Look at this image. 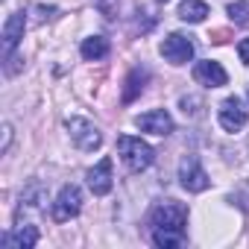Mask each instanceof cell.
I'll return each mask as SVG.
<instances>
[{"instance_id":"6da1fadb","label":"cell","mask_w":249,"mask_h":249,"mask_svg":"<svg viewBox=\"0 0 249 249\" xmlns=\"http://www.w3.org/2000/svg\"><path fill=\"white\" fill-rule=\"evenodd\" d=\"M117 153H120L123 164H126V170H132V173L147 170L153 164V159H156V150L147 141L132 138V135H120L117 138Z\"/></svg>"},{"instance_id":"7a4b0ae2","label":"cell","mask_w":249,"mask_h":249,"mask_svg":"<svg viewBox=\"0 0 249 249\" xmlns=\"http://www.w3.org/2000/svg\"><path fill=\"white\" fill-rule=\"evenodd\" d=\"M65 129H68L71 141H73L79 150H85V153H94V150H100V144H103V132L94 126L91 120H85V117H68V120H65Z\"/></svg>"},{"instance_id":"3957f363","label":"cell","mask_w":249,"mask_h":249,"mask_svg":"<svg viewBox=\"0 0 249 249\" xmlns=\"http://www.w3.org/2000/svg\"><path fill=\"white\" fill-rule=\"evenodd\" d=\"M150 226L153 229H176V231H185L188 226V208L176 199H167L161 205H156V211L150 214Z\"/></svg>"},{"instance_id":"277c9868","label":"cell","mask_w":249,"mask_h":249,"mask_svg":"<svg viewBox=\"0 0 249 249\" xmlns=\"http://www.w3.org/2000/svg\"><path fill=\"white\" fill-rule=\"evenodd\" d=\"M53 220L56 223H68V220H73L79 211H82V191L76 188V185H65L62 191H59V196H56V202H53Z\"/></svg>"},{"instance_id":"5b68a950","label":"cell","mask_w":249,"mask_h":249,"mask_svg":"<svg viewBox=\"0 0 249 249\" xmlns=\"http://www.w3.org/2000/svg\"><path fill=\"white\" fill-rule=\"evenodd\" d=\"M179 182H182V188L191 191V194H202V191L211 185V179H208V173L202 170V164H199L196 156H185V159H182V164H179Z\"/></svg>"},{"instance_id":"8992f818","label":"cell","mask_w":249,"mask_h":249,"mask_svg":"<svg viewBox=\"0 0 249 249\" xmlns=\"http://www.w3.org/2000/svg\"><path fill=\"white\" fill-rule=\"evenodd\" d=\"M217 117H220V126L226 132H240L246 126V120H249V111L243 108V100L240 97H226L217 108Z\"/></svg>"},{"instance_id":"52a82bcc","label":"cell","mask_w":249,"mask_h":249,"mask_svg":"<svg viewBox=\"0 0 249 249\" xmlns=\"http://www.w3.org/2000/svg\"><path fill=\"white\" fill-rule=\"evenodd\" d=\"M161 56L170 62V65H188L194 59V41L182 33H173L161 41Z\"/></svg>"},{"instance_id":"ba28073f","label":"cell","mask_w":249,"mask_h":249,"mask_svg":"<svg viewBox=\"0 0 249 249\" xmlns=\"http://www.w3.org/2000/svg\"><path fill=\"white\" fill-rule=\"evenodd\" d=\"M135 126L141 132H150V135H170L173 132V117L164 108H153V111L135 117Z\"/></svg>"},{"instance_id":"9c48e42d","label":"cell","mask_w":249,"mask_h":249,"mask_svg":"<svg viewBox=\"0 0 249 249\" xmlns=\"http://www.w3.org/2000/svg\"><path fill=\"white\" fill-rule=\"evenodd\" d=\"M24 27H27L24 9H21V12H12V15L6 18V24H3V59H12L15 47H18L21 38H24Z\"/></svg>"},{"instance_id":"30bf717a","label":"cell","mask_w":249,"mask_h":249,"mask_svg":"<svg viewBox=\"0 0 249 249\" xmlns=\"http://www.w3.org/2000/svg\"><path fill=\"white\" fill-rule=\"evenodd\" d=\"M194 79L199 82V85H205V88H220V85H226L229 82V73L223 71V65L220 62H196L194 65Z\"/></svg>"},{"instance_id":"8fae6325","label":"cell","mask_w":249,"mask_h":249,"mask_svg":"<svg viewBox=\"0 0 249 249\" xmlns=\"http://www.w3.org/2000/svg\"><path fill=\"white\" fill-rule=\"evenodd\" d=\"M111 185H114V179H111V159H100L88 170V188H91V194L106 196L111 191Z\"/></svg>"},{"instance_id":"7c38bea8","label":"cell","mask_w":249,"mask_h":249,"mask_svg":"<svg viewBox=\"0 0 249 249\" xmlns=\"http://www.w3.org/2000/svg\"><path fill=\"white\" fill-rule=\"evenodd\" d=\"M47 208V188L44 185H30L24 194H21V205H18V220L24 214H38Z\"/></svg>"},{"instance_id":"4fadbf2b","label":"cell","mask_w":249,"mask_h":249,"mask_svg":"<svg viewBox=\"0 0 249 249\" xmlns=\"http://www.w3.org/2000/svg\"><path fill=\"white\" fill-rule=\"evenodd\" d=\"M38 243V229L33 226V223H18V229L15 231H9V234H3V246L6 249H33Z\"/></svg>"},{"instance_id":"5bb4252c","label":"cell","mask_w":249,"mask_h":249,"mask_svg":"<svg viewBox=\"0 0 249 249\" xmlns=\"http://www.w3.org/2000/svg\"><path fill=\"white\" fill-rule=\"evenodd\" d=\"M208 15H211V9L205 0H182V6H179V18L188 24H202Z\"/></svg>"},{"instance_id":"9a60e30c","label":"cell","mask_w":249,"mask_h":249,"mask_svg":"<svg viewBox=\"0 0 249 249\" xmlns=\"http://www.w3.org/2000/svg\"><path fill=\"white\" fill-rule=\"evenodd\" d=\"M79 53H82V59H88V62H100V59L108 56V41H106L103 36H91V38L82 41Z\"/></svg>"},{"instance_id":"2e32d148","label":"cell","mask_w":249,"mask_h":249,"mask_svg":"<svg viewBox=\"0 0 249 249\" xmlns=\"http://www.w3.org/2000/svg\"><path fill=\"white\" fill-rule=\"evenodd\" d=\"M150 79V73L147 71H141V68H135L129 76H126V88H123V103H132L141 91H144V82Z\"/></svg>"},{"instance_id":"e0dca14e","label":"cell","mask_w":249,"mask_h":249,"mask_svg":"<svg viewBox=\"0 0 249 249\" xmlns=\"http://www.w3.org/2000/svg\"><path fill=\"white\" fill-rule=\"evenodd\" d=\"M153 243L161 246V249H176L185 243V231H176V229H153Z\"/></svg>"},{"instance_id":"ac0fdd59","label":"cell","mask_w":249,"mask_h":249,"mask_svg":"<svg viewBox=\"0 0 249 249\" xmlns=\"http://www.w3.org/2000/svg\"><path fill=\"white\" fill-rule=\"evenodd\" d=\"M229 15H231L234 24L249 27V3H243V0H237V3H229Z\"/></svg>"},{"instance_id":"d6986e66","label":"cell","mask_w":249,"mask_h":249,"mask_svg":"<svg viewBox=\"0 0 249 249\" xmlns=\"http://www.w3.org/2000/svg\"><path fill=\"white\" fill-rule=\"evenodd\" d=\"M237 56H240L243 65H249V38H243V41L237 44Z\"/></svg>"},{"instance_id":"ffe728a7","label":"cell","mask_w":249,"mask_h":249,"mask_svg":"<svg viewBox=\"0 0 249 249\" xmlns=\"http://www.w3.org/2000/svg\"><path fill=\"white\" fill-rule=\"evenodd\" d=\"M9 144H12V126L3 123V147H0V153H9Z\"/></svg>"},{"instance_id":"44dd1931","label":"cell","mask_w":249,"mask_h":249,"mask_svg":"<svg viewBox=\"0 0 249 249\" xmlns=\"http://www.w3.org/2000/svg\"><path fill=\"white\" fill-rule=\"evenodd\" d=\"M208 38H211L214 44H226V41H229V33H226V30H217V33H211Z\"/></svg>"},{"instance_id":"7402d4cb","label":"cell","mask_w":249,"mask_h":249,"mask_svg":"<svg viewBox=\"0 0 249 249\" xmlns=\"http://www.w3.org/2000/svg\"><path fill=\"white\" fill-rule=\"evenodd\" d=\"M246 97H249V94H246Z\"/></svg>"}]
</instances>
